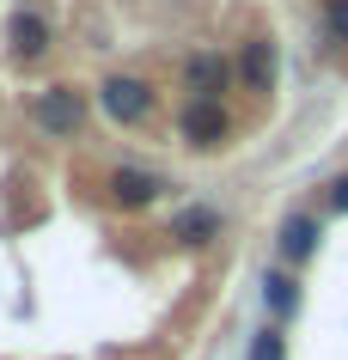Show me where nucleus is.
<instances>
[{
  "mask_svg": "<svg viewBox=\"0 0 348 360\" xmlns=\"http://www.w3.org/2000/svg\"><path fill=\"white\" fill-rule=\"evenodd\" d=\"M275 250H281V269L311 263V250H318V220H311V214H288V220H281V238H275Z\"/></svg>",
  "mask_w": 348,
  "mask_h": 360,
  "instance_id": "obj_9",
  "label": "nucleus"
},
{
  "mask_svg": "<svg viewBox=\"0 0 348 360\" xmlns=\"http://www.w3.org/2000/svg\"><path fill=\"white\" fill-rule=\"evenodd\" d=\"M98 110L110 116L116 129H141L153 116V86L141 74H110V79H98Z\"/></svg>",
  "mask_w": 348,
  "mask_h": 360,
  "instance_id": "obj_3",
  "label": "nucleus"
},
{
  "mask_svg": "<svg viewBox=\"0 0 348 360\" xmlns=\"http://www.w3.org/2000/svg\"><path fill=\"white\" fill-rule=\"evenodd\" d=\"M6 43H13V56H19V61H37V56H49L56 31H49V19H43V13L19 6V13L6 19Z\"/></svg>",
  "mask_w": 348,
  "mask_h": 360,
  "instance_id": "obj_7",
  "label": "nucleus"
},
{
  "mask_svg": "<svg viewBox=\"0 0 348 360\" xmlns=\"http://www.w3.org/2000/svg\"><path fill=\"white\" fill-rule=\"evenodd\" d=\"M324 202H330V214H348V171L324 184Z\"/></svg>",
  "mask_w": 348,
  "mask_h": 360,
  "instance_id": "obj_13",
  "label": "nucleus"
},
{
  "mask_svg": "<svg viewBox=\"0 0 348 360\" xmlns=\"http://www.w3.org/2000/svg\"><path fill=\"white\" fill-rule=\"evenodd\" d=\"M220 232H226V214L208 208V202H195V208H183L172 220V238H177V245H190V250H208Z\"/></svg>",
  "mask_w": 348,
  "mask_h": 360,
  "instance_id": "obj_8",
  "label": "nucleus"
},
{
  "mask_svg": "<svg viewBox=\"0 0 348 360\" xmlns=\"http://www.w3.org/2000/svg\"><path fill=\"white\" fill-rule=\"evenodd\" d=\"M31 122H37L49 141L86 134V92H79V86H43V92L31 98Z\"/></svg>",
  "mask_w": 348,
  "mask_h": 360,
  "instance_id": "obj_2",
  "label": "nucleus"
},
{
  "mask_svg": "<svg viewBox=\"0 0 348 360\" xmlns=\"http://www.w3.org/2000/svg\"><path fill=\"white\" fill-rule=\"evenodd\" d=\"M165 195V177L147 165H116L110 177H104V202H110L116 214H147Z\"/></svg>",
  "mask_w": 348,
  "mask_h": 360,
  "instance_id": "obj_4",
  "label": "nucleus"
},
{
  "mask_svg": "<svg viewBox=\"0 0 348 360\" xmlns=\"http://www.w3.org/2000/svg\"><path fill=\"white\" fill-rule=\"evenodd\" d=\"M177 141L190 153H220L232 141V110L226 98H190L183 110H177Z\"/></svg>",
  "mask_w": 348,
  "mask_h": 360,
  "instance_id": "obj_1",
  "label": "nucleus"
},
{
  "mask_svg": "<svg viewBox=\"0 0 348 360\" xmlns=\"http://www.w3.org/2000/svg\"><path fill=\"white\" fill-rule=\"evenodd\" d=\"M245 360H288V336H281V323H263V330H251V342H245Z\"/></svg>",
  "mask_w": 348,
  "mask_h": 360,
  "instance_id": "obj_11",
  "label": "nucleus"
},
{
  "mask_svg": "<svg viewBox=\"0 0 348 360\" xmlns=\"http://www.w3.org/2000/svg\"><path fill=\"white\" fill-rule=\"evenodd\" d=\"M183 86H190V98H226L238 79H232V61L226 56L202 49V56H190V68H183Z\"/></svg>",
  "mask_w": 348,
  "mask_h": 360,
  "instance_id": "obj_6",
  "label": "nucleus"
},
{
  "mask_svg": "<svg viewBox=\"0 0 348 360\" xmlns=\"http://www.w3.org/2000/svg\"><path fill=\"white\" fill-rule=\"evenodd\" d=\"M324 31L336 43H348V0H324Z\"/></svg>",
  "mask_w": 348,
  "mask_h": 360,
  "instance_id": "obj_12",
  "label": "nucleus"
},
{
  "mask_svg": "<svg viewBox=\"0 0 348 360\" xmlns=\"http://www.w3.org/2000/svg\"><path fill=\"white\" fill-rule=\"evenodd\" d=\"M232 79L251 98H275V79H281V56H275L269 37H245L238 56H232Z\"/></svg>",
  "mask_w": 348,
  "mask_h": 360,
  "instance_id": "obj_5",
  "label": "nucleus"
},
{
  "mask_svg": "<svg viewBox=\"0 0 348 360\" xmlns=\"http://www.w3.org/2000/svg\"><path fill=\"white\" fill-rule=\"evenodd\" d=\"M263 311H269L275 323L299 318V275H293V269H269V275H263Z\"/></svg>",
  "mask_w": 348,
  "mask_h": 360,
  "instance_id": "obj_10",
  "label": "nucleus"
}]
</instances>
